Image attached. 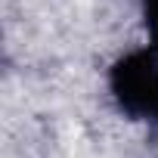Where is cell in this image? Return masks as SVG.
I'll use <instances>...</instances> for the list:
<instances>
[{
    "label": "cell",
    "mask_w": 158,
    "mask_h": 158,
    "mask_svg": "<svg viewBox=\"0 0 158 158\" xmlns=\"http://www.w3.org/2000/svg\"><path fill=\"white\" fill-rule=\"evenodd\" d=\"M115 102L139 121H158V47L133 50L109 74Z\"/></svg>",
    "instance_id": "cell-1"
},
{
    "label": "cell",
    "mask_w": 158,
    "mask_h": 158,
    "mask_svg": "<svg viewBox=\"0 0 158 158\" xmlns=\"http://www.w3.org/2000/svg\"><path fill=\"white\" fill-rule=\"evenodd\" d=\"M143 13H146V28H149L152 47H158V0H143Z\"/></svg>",
    "instance_id": "cell-2"
}]
</instances>
